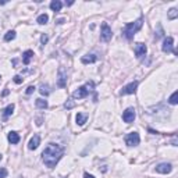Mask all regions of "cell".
Listing matches in <instances>:
<instances>
[{"instance_id": "31", "label": "cell", "mask_w": 178, "mask_h": 178, "mask_svg": "<svg viewBox=\"0 0 178 178\" xmlns=\"http://www.w3.org/2000/svg\"><path fill=\"white\" fill-rule=\"evenodd\" d=\"M0 160H2V155H0Z\"/></svg>"}, {"instance_id": "32", "label": "cell", "mask_w": 178, "mask_h": 178, "mask_svg": "<svg viewBox=\"0 0 178 178\" xmlns=\"http://www.w3.org/2000/svg\"><path fill=\"white\" fill-rule=\"evenodd\" d=\"M0 78H2V77H0Z\"/></svg>"}, {"instance_id": "11", "label": "cell", "mask_w": 178, "mask_h": 178, "mask_svg": "<svg viewBox=\"0 0 178 178\" xmlns=\"http://www.w3.org/2000/svg\"><path fill=\"white\" fill-rule=\"evenodd\" d=\"M88 93L89 92H88V89H86L85 86H79V88L72 93V97H74V99H83V97L88 96Z\"/></svg>"}, {"instance_id": "3", "label": "cell", "mask_w": 178, "mask_h": 178, "mask_svg": "<svg viewBox=\"0 0 178 178\" xmlns=\"http://www.w3.org/2000/svg\"><path fill=\"white\" fill-rule=\"evenodd\" d=\"M113 32H111V28L108 27L107 22H103L102 24V32H100V40L102 42H110Z\"/></svg>"}, {"instance_id": "16", "label": "cell", "mask_w": 178, "mask_h": 178, "mask_svg": "<svg viewBox=\"0 0 178 178\" xmlns=\"http://www.w3.org/2000/svg\"><path fill=\"white\" fill-rule=\"evenodd\" d=\"M19 135L17 132H14V131H11L10 134H8V141H10V143H13V145H15V143H18L19 142Z\"/></svg>"}, {"instance_id": "22", "label": "cell", "mask_w": 178, "mask_h": 178, "mask_svg": "<svg viewBox=\"0 0 178 178\" xmlns=\"http://www.w3.org/2000/svg\"><path fill=\"white\" fill-rule=\"evenodd\" d=\"M39 92H40V95H43V96H47V95L50 93L49 85H44V83H42L40 88H39Z\"/></svg>"}, {"instance_id": "19", "label": "cell", "mask_w": 178, "mask_h": 178, "mask_svg": "<svg viewBox=\"0 0 178 178\" xmlns=\"http://www.w3.org/2000/svg\"><path fill=\"white\" fill-rule=\"evenodd\" d=\"M35 104L38 108H47V106H49L47 104V100H44V99H36Z\"/></svg>"}, {"instance_id": "20", "label": "cell", "mask_w": 178, "mask_h": 178, "mask_svg": "<svg viewBox=\"0 0 178 178\" xmlns=\"http://www.w3.org/2000/svg\"><path fill=\"white\" fill-rule=\"evenodd\" d=\"M36 21H38V24L44 25V24H47V21H49V15H47V14H40Z\"/></svg>"}, {"instance_id": "17", "label": "cell", "mask_w": 178, "mask_h": 178, "mask_svg": "<svg viewBox=\"0 0 178 178\" xmlns=\"http://www.w3.org/2000/svg\"><path fill=\"white\" fill-rule=\"evenodd\" d=\"M61 7H63V3H61L60 0H53V2L50 3V8H52L53 11H60Z\"/></svg>"}, {"instance_id": "7", "label": "cell", "mask_w": 178, "mask_h": 178, "mask_svg": "<svg viewBox=\"0 0 178 178\" xmlns=\"http://www.w3.org/2000/svg\"><path fill=\"white\" fill-rule=\"evenodd\" d=\"M138 85H139L138 81H134V82L128 83L127 86H124V88L120 91V95H132V93H135V92H136V88H138Z\"/></svg>"}, {"instance_id": "28", "label": "cell", "mask_w": 178, "mask_h": 178, "mask_svg": "<svg viewBox=\"0 0 178 178\" xmlns=\"http://www.w3.org/2000/svg\"><path fill=\"white\" fill-rule=\"evenodd\" d=\"M14 82H15L17 85H19V83H22V78L19 77V75H15V77H14Z\"/></svg>"}, {"instance_id": "23", "label": "cell", "mask_w": 178, "mask_h": 178, "mask_svg": "<svg viewBox=\"0 0 178 178\" xmlns=\"http://www.w3.org/2000/svg\"><path fill=\"white\" fill-rule=\"evenodd\" d=\"M167 17H168V19H175L178 17V10L177 8H171L168 11V14H167Z\"/></svg>"}, {"instance_id": "18", "label": "cell", "mask_w": 178, "mask_h": 178, "mask_svg": "<svg viewBox=\"0 0 178 178\" xmlns=\"http://www.w3.org/2000/svg\"><path fill=\"white\" fill-rule=\"evenodd\" d=\"M13 111H14V104L11 103V104H8L7 107L3 110V118H7V117H10L11 114H13Z\"/></svg>"}, {"instance_id": "29", "label": "cell", "mask_w": 178, "mask_h": 178, "mask_svg": "<svg viewBox=\"0 0 178 178\" xmlns=\"http://www.w3.org/2000/svg\"><path fill=\"white\" fill-rule=\"evenodd\" d=\"M33 92H35V86H33V85L28 86V89H27V95H31V93H33Z\"/></svg>"}, {"instance_id": "1", "label": "cell", "mask_w": 178, "mask_h": 178, "mask_svg": "<svg viewBox=\"0 0 178 178\" xmlns=\"http://www.w3.org/2000/svg\"><path fill=\"white\" fill-rule=\"evenodd\" d=\"M64 150L66 149H64L63 146H60V145L49 143L46 146V149L43 150V153H42V160H43V163L46 164L49 168H54L56 164L63 157Z\"/></svg>"}, {"instance_id": "15", "label": "cell", "mask_w": 178, "mask_h": 178, "mask_svg": "<svg viewBox=\"0 0 178 178\" xmlns=\"http://www.w3.org/2000/svg\"><path fill=\"white\" fill-rule=\"evenodd\" d=\"M86 120H88V114L85 113H78L77 117H75V121H77L78 125H83L86 122Z\"/></svg>"}, {"instance_id": "24", "label": "cell", "mask_w": 178, "mask_h": 178, "mask_svg": "<svg viewBox=\"0 0 178 178\" xmlns=\"http://www.w3.org/2000/svg\"><path fill=\"white\" fill-rule=\"evenodd\" d=\"M177 97H178V92L175 91L174 93L170 96V99H168V102H170V104H177L178 103V100H177Z\"/></svg>"}, {"instance_id": "14", "label": "cell", "mask_w": 178, "mask_h": 178, "mask_svg": "<svg viewBox=\"0 0 178 178\" xmlns=\"http://www.w3.org/2000/svg\"><path fill=\"white\" fill-rule=\"evenodd\" d=\"M97 60V57L95 54H86L81 58V63L82 64H91V63H95Z\"/></svg>"}, {"instance_id": "12", "label": "cell", "mask_w": 178, "mask_h": 178, "mask_svg": "<svg viewBox=\"0 0 178 178\" xmlns=\"http://www.w3.org/2000/svg\"><path fill=\"white\" fill-rule=\"evenodd\" d=\"M39 145H40V136H39V135H33L32 138H31L29 143H28V147H29L31 150H35V149H38Z\"/></svg>"}, {"instance_id": "10", "label": "cell", "mask_w": 178, "mask_h": 178, "mask_svg": "<svg viewBox=\"0 0 178 178\" xmlns=\"http://www.w3.org/2000/svg\"><path fill=\"white\" fill-rule=\"evenodd\" d=\"M156 171L160 174H170L172 171V166L170 163H160L156 166Z\"/></svg>"}, {"instance_id": "21", "label": "cell", "mask_w": 178, "mask_h": 178, "mask_svg": "<svg viewBox=\"0 0 178 178\" xmlns=\"http://www.w3.org/2000/svg\"><path fill=\"white\" fill-rule=\"evenodd\" d=\"M15 39V31H8L7 33L4 35V40L6 42H11Z\"/></svg>"}, {"instance_id": "25", "label": "cell", "mask_w": 178, "mask_h": 178, "mask_svg": "<svg viewBox=\"0 0 178 178\" xmlns=\"http://www.w3.org/2000/svg\"><path fill=\"white\" fill-rule=\"evenodd\" d=\"M47 40H49V36L44 35V33H43V35L40 36V42H42V44H46V43H47Z\"/></svg>"}, {"instance_id": "27", "label": "cell", "mask_w": 178, "mask_h": 178, "mask_svg": "<svg viewBox=\"0 0 178 178\" xmlns=\"http://www.w3.org/2000/svg\"><path fill=\"white\" fill-rule=\"evenodd\" d=\"M6 177H7V170L0 168V178H6Z\"/></svg>"}, {"instance_id": "30", "label": "cell", "mask_w": 178, "mask_h": 178, "mask_svg": "<svg viewBox=\"0 0 178 178\" xmlns=\"http://www.w3.org/2000/svg\"><path fill=\"white\" fill-rule=\"evenodd\" d=\"M83 178H95V177L92 174H89V172H85V174H83Z\"/></svg>"}, {"instance_id": "13", "label": "cell", "mask_w": 178, "mask_h": 178, "mask_svg": "<svg viewBox=\"0 0 178 178\" xmlns=\"http://www.w3.org/2000/svg\"><path fill=\"white\" fill-rule=\"evenodd\" d=\"M33 50H27V52L22 53V63L25 64V66H28V64L31 63V58L33 57Z\"/></svg>"}, {"instance_id": "5", "label": "cell", "mask_w": 178, "mask_h": 178, "mask_svg": "<svg viewBox=\"0 0 178 178\" xmlns=\"http://www.w3.org/2000/svg\"><path fill=\"white\" fill-rule=\"evenodd\" d=\"M172 46H174V39H172V36H167V38L163 40L161 50H163L164 53H174V54H177Z\"/></svg>"}, {"instance_id": "8", "label": "cell", "mask_w": 178, "mask_h": 178, "mask_svg": "<svg viewBox=\"0 0 178 178\" xmlns=\"http://www.w3.org/2000/svg\"><path fill=\"white\" fill-rule=\"evenodd\" d=\"M135 117H136V113H135V108L134 107H128L127 110L122 113V120H124V122H127V124L132 122L134 120H135Z\"/></svg>"}, {"instance_id": "2", "label": "cell", "mask_w": 178, "mask_h": 178, "mask_svg": "<svg viewBox=\"0 0 178 178\" xmlns=\"http://www.w3.org/2000/svg\"><path fill=\"white\" fill-rule=\"evenodd\" d=\"M142 25H143V19L139 18L136 19L135 22H128L127 25L124 27V31H122V35L125 36V38L129 40V39L134 38V35H135L136 32H138L139 29L142 28Z\"/></svg>"}, {"instance_id": "6", "label": "cell", "mask_w": 178, "mask_h": 178, "mask_svg": "<svg viewBox=\"0 0 178 178\" xmlns=\"http://www.w3.org/2000/svg\"><path fill=\"white\" fill-rule=\"evenodd\" d=\"M139 142H141V138H139L138 132H131L125 136V143L128 146H138Z\"/></svg>"}, {"instance_id": "4", "label": "cell", "mask_w": 178, "mask_h": 178, "mask_svg": "<svg viewBox=\"0 0 178 178\" xmlns=\"http://www.w3.org/2000/svg\"><path fill=\"white\" fill-rule=\"evenodd\" d=\"M67 85V71L64 67H60L57 71V86L58 88H66Z\"/></svg>"}, {"instance_id": "26", "label": "cell", "mask_w": 178, "mask_h": 178, "mask_svg": "<svg viewBox=\"0 0 178 178\" xmlns=\"http://www.w3.org/2000/svg\"><path fill=\"white\" fill-rule=\"evenodd\" d=\"M64 107H66V108H72V107H74V102H71V100H67L66 104H64Z\"/></svg>"}, {"instance_id": "9", "label": "cell", "mask_w": 178, "mask_h": 178, "mask_svg": "<svg viewBox=\"0 0 178 178\" xmlns=\"http://www.w3.org/2000/svg\"><path fill=\"white\" fill-rule=\"evenodd\" d=\"M135 56H136V58H142L145 54H146V52H147V47H146V44H143V43H136L135 44Z\"/></svg>"}]
</instances>
